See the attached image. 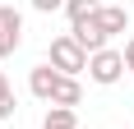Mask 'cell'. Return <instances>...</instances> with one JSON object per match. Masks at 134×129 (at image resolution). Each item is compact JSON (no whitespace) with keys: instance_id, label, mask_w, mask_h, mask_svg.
I'll return each mask as SVG.
<instances>
[{"instance_id":"8","label":"cell","mask_w":134,"mask_h":129,"mask_svg":"<svg viewBox=\"0 0 134 129\" xmlns=\"http://www.w3.org/2000/svg\"><path fill=\"white\" fill-rule=\"evenodd\" d=\"M42 129H79V111H69V106H51Z\"/></svg>"},{"instance_id":"6","label":"cell","mask_w":134,"mask_h":129,"mask_svg":"<svg viewBox=\"0 0 134 129\" xmlns=\"http://www.w3.org/2000/svg\"><path fill=\"white\" fill-rule=\"evenodd\" d=\"M83 102V83L79 78H55V88H51V106H69V111H74V106Z\"/></svg>"},{"instance_id":"9","label":"cell","mask_w":134,"mask_h":129,"mask_svg":"<svg viewBox=\"0 0 134 129\" xmlns=\"http://www.w3.org/2000/svg\"><path fill=\"white\" fill-rule=\"evenodd\" d=\"M102 9V0H65V14H69V28L83 23V19H93V14Z\"/></svg>"},{"instance_id":"4","label":"cell","mask_w":134,"mask_h":129,"mask_svg":"<svg viewBox=\"0 0 134 129\" xmlns=\"http://www.w3.org/2000/svg\"><path fill=\"white\" fill-rule=\"evenodd\" d=\"M69 37L79 42L88 55H97V51H107V46H111V37L102 32V23H97V19H83V23H74V28H69Z\"/></svg>"},{"instance_id":"1","label":"cell","mask_w":134,"mask_h":129,"mask_svg":"<svg viewBox=\"0 0 134 129\" xmlns=\"http://www.w3.org/2000/svg\"><path fill=\"white\" fill-rule=\"evenodd\" d=\"M46 64H51L55 74H65V78H79L83 69H88V51H83V46H79L74 37H69V32H60V37H51Z\"/></svg>"},{"instance_id":"11","label":"cell","mask_w":134,"mask_h":129,"mask_svg":"<svg viewBox=\"0 0 134 129\" xmlns=\"http://www.w3.org/2000/svg\"><path fill=\"white\" fill-rule=\"evenodd\" d=\"M32 9H37V14H51V9H65V0H32Z\"/></svg>"},{"instance_id":"13","label":"cell","mask_w":134,"mask_h":129,"mask_svg":"<svg viewBox=\"0 0 134 129\" xmlns=\"http://www.w3.org/2000/svg\"><path fill=\"white\" fill-rule=\"evenodd\" d=\"M5 92H9V78H5V69H0V97H5Z\"/></svg>"},{"instance_id":"10","label":"cell","mask_w":134,"mask_h":129,"mask_svg":"<svg viewBox=\"0 0 134 129\" xmlns=\"http://www.w3.org/2000/svg\"><path fill=\"white\" fill-rule=\"evenodd\" d=\"M14 111H19V97H14V88L0 97V120H14Z\"/></svg>"},{"instance_id":"3","label":"cell","mask_w":134,"mask_h":129,"mask_svg":"<svg viewBox=\"0 0 134 129\" xmlns=\"http://www.w3.org/2000/svg\"><path fill=\"white\" fill-rule=\"evenodd\" d=\"M23 46V14L14 5H0V60Z\"/></svg>"},{"instance_id":"12","label":"cell","mask_w":134,"mask_h":129,"mask_svg":"<svg viewBox=\"0 0 134 129\" xmlns=\"http://www.w3.org/2000/svg\"><path fill=\"white\" fill-rule=\"evenodd\" d=\"M120 55H125V69H130V74H134V37L125 42V51H120Z\"/></svg>"},{"instance_id":"2","label":"cell","mask_w":134,"mask_h":129,"mask_svg":"<svg viewBox=\"0 0 134 129\" xmlns=\"http://www.w3.org/2000/svg\"><path fill=\"white\" fill-rule=\"evenodd\" d=\"M125 74H130V69H125V55L116 51V46H107V51L88 55V78H93V83H102V88H111V83H120Z\"/></svg>"},{"instance_id":"7","label":"cell","mask_w":134,"mask_h":129,"mask_svg":"<svg viewBox=\"0 0 134 129\" xmlns=\"http://www.w3.org/2000/svg\"><path fill=\"white\" fill-rule=\"evenodd\" d=\"M93 19L102 23V32H107V37H116V32H125V28H130V14H125V5H102Z\"/></svg>"},{"instance_id":"5","label":"cell","mask_w":134,"mask_h":129,"mask_svg":"<svg viewBox=\"0 0 134 129\" xmlns=\"http://www.w3.org/2000/svg\"><path fill=\"white\" fill-rule=\"evenodd\" d=\"M55 69L51 64H37V69H32V74H28V92H32V97H37V102H46L51 106V88H55Z\"/></svg>"}]
</instances>
